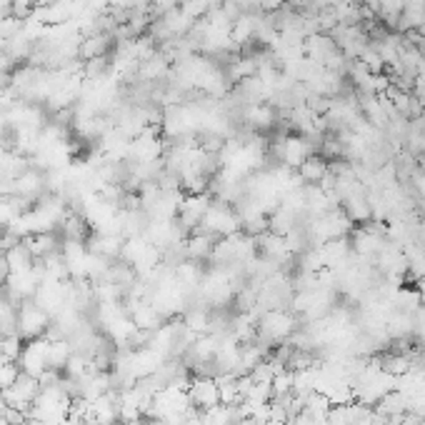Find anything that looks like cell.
<instances>
[{"label": "cell", "mask_w": 425, "mask_h": 425, "mask_svg": "<svg viewBox=\"0 0 425 425\" xmlns=\"http://www.w3.org/2000/svg\"><path fill=\"white\" fill-rule=\"evenodd\" d=\"M196 230L208 235H220V238H228V235L240 233V215L230 208V203L223 200H212L208 205L205 215H203L200 225Z\"/></svg>", "instance_id": "cell-1"}, {"label": "cell", "mask_w": 425, "mask_h": 425, "mask_svg": "<svg viewBox=\"0 0 425 425\" xmlns=\"http://www.w3.org/2000/svg\"><path fill=\"white\" fill-rule=\"evenodd\" d=\"M293 330H295V320H293L290 313L280 308L266 310L263 318L258 320V333H261L263 346H276V343L285 340L288 335H293Z\"/></svg>", "instance_id": "cell-2"}, {"label": "cell", "mask_w": 425, "mask_h": 425, "mask_svg": "<svg viewBox=\"0 0 425 425\" xmlns=\"http://www.w3.org/2000/svg\"><path fill=\"white\" fill-rule=\"evenodd\" d=\"M50 328V315L35 303V300H23L18 305V335L21 338H40Z\"/></svg>", "instance_id": "cell-3"}, {"label": "cell", "mask_w": 425, "mask_h": 425, "mask_svg": "<svg viewBox=\"0 0 425 425\" xmlns=\"http://www.w3.org/2000/svg\"><path fill=\"white\" fill-rule=\"evenodd\" d=\"M48 346H50V340L42 338V335L40 338L28 340L26 346H23L21 358H18L21 370L33 378H40L42 373L48 370Z\"/></svg>", "instance_id": "cell-4"}, {"label": "cell", "mask_w": 425, "mask_h": 425, "mask_svg": "<svg viewBox=\"0 0 425 425\" xmlns=\"http://www.w3.org/2000/svg\"><path fill=\"white\" fill-rule=\"evenodd\" d=\"M188 398H191L193 408L198 410H208L212 405L220 403V388H218V380L210 375H198L191 380L188 385Z\"/></svg>", "instance_id": "cell-5"}, {"label": "cell", "mask_w": 425, "mask_h": 425, "mask_svg": "<svg viewBox=\"0 0 425 425\" xmlns=\"http://www.w3.org/2000/svg\"><path fill=\"white\" fill-rule=\"evenodd\" d=\"M212 203V198L208 193H196V196H186L183 198L181 212H178V223L186 230H196L200 225L203 215H205L208 205Z\"/></svg>", "instance_id": "cell-6"}, {"label": "cell", "mask_w": 425, "mask_h": 425, "mask_svg": "<svg viewBox=\"0 0 425 425\" xmlns=\"http://www.w3.org/2000/svg\"><path fill=\"white\" fill-rule=\"evenodd\" d=\"M45 191V176L40 170L28 168L26 173H21L18 178H13V196H23L30 198V200H38Z\"/></svg>", "instance_id": "cell-7"}, {"label": "cell", "mask_w": 425, "mask_h": 425, "mask_svg": "<svg viewBox=\"0 0 425 425\" xmlns=\"http://www.w3.org/2000/svg\"><path fill=\"white\" fill-rule=\"evenodd\" d=\"M115 45V38L108 35V33H96V35H85L80 38L78 55L83 60L101 58V55H110V48Z\"/></svg>", "instance_id": "cell-8"}, {"label": "cell", "mask_w": 425, "mask_h": 425, "mask_svg": "<svg viewBox=\"0 0 425 425\" xmlns=\"http://www.w3.org/2000/svg\"><path fill=\"white\" fill-rule=\"evenodd\" d=\"M123 243L125 238L123 235H103V233H91L88 238V250L96 255H103L108 261H118L120 258V250H123Z\"/></svg>", "instance_id": "cell-9"}, {"label": "cell", "mask_w": 425, "mask_h": 425, "mask_svg": "<svg viewBox=\"0 0 425 425\" xmlns=\"http://www.w3.org/2000/svg\"><path fill=\"white\" fill-rule=\"evenodd\" d=\"M220 338L218 335H198L193 340V346L188 348V356L196 366H210L215 361V353H218Z\"/></svg>", "instance_id": "cell-10"}, {"label": "cell", "mask_w": 425, "mask_h": 425, "mask_svg": "<svg viewBox=\"0 0 425 425\" xmlns=\"http://www.w3.org/2000/svg\"><path fill=\"white\" fill-rule=\"evenodd\" d=\"M28 250L33 253L35 261H42V258H48L53 253H60V240L55 233H35V235H28V238L21 240Z\"/></svg>", "instance_id": "cell-11"}, {"label": "cell", "mask_w": 425, "mask_h": 425, "mask_svg": "<svg viewBox=\"0 0 425 425\" xmlns=\"http://www.w3.org/2000/svg\"><path fill=\"white\" fill-rule=\"evenodd\" d=\"M60 230H63L65 240H83L85 243V240L91 238V225H88L83 212H78V210L65 212V218L60 220Z\"/></svg>", "instance_id": "cell-12"}, {"label": "cell", "mask_w": 425, "mask_h": 425, "mask_svg": "<svg viewBox=\"0 0 425 425\" xmlns=\"http://www.w3.org/2000/svg\"><path fill=\"white\" fill-rule=\"evenodd\" d=\"M128 313H130L133 323L138 325V330H150V333H153L155 328H160V325H163V315L155 310V305L150 303V300L135 303L133 308L128 310Z\"/></svg>", "instance_id": "cell-13"}, {"label": "cell", "mask_w": 425, "mask_h": 425, "mask_svg": "<svg viewBox=\"0 0 425 425\" xmlns=\"http://www.w3.org/2000/svg\"><path fill=\"white\" fill-rule=\"evenodd\" d=\"M103 330H106L108 338H110L118 348H128V346H130V338H133L135 330H138V325H135L133 318L125 313V315H120V318L113 320L110 325H106Z\"/></svg>", "instance_id": "cell-14"}, {"label": "cell", "mask_w": 425, "mask_h": 425, "mask_svg": "<svg viewBox=\"0 0 425 425\" xmlns=\"http://www.w3.org/2000/svg\"><path fill=\"white\" fill-rule=\"evenodd\" d=\"M212 245H215L212 235L196 230V233H193L191 238L186 240V258H188V261H198V263H200L203 258H210Z\"/></svg>", "instance_id": "cell-15"}, {"label": "cell", "mask_w": 425, "mask_h": 425, "mask_svg": "<svg viewBox=\"0 0 425 425\" xmlns=\"http://www.w3.org/2000/svg\"><path fill=\"white\" fill-rule=\"evenodd\" d=\"M203 278H205V276H203V268H200V263H198V261H188V258H186V261H181L176 266V280L181 283L188 293H191L193 288L200 285Z\"/></svg>", "instance_id": "cell-16"}, {"label": "cell", "mask_w": 425, "mask_h": 425, "mask_svg": "<svg viewBox=\"0 0 425 425\" xmlns=\"http://www.w3.org/2000/svg\"><path fill=\"white\" fill-rule=\"evenodd\" d=\"M70 356H73V346H70L68 338H55L50 340L48 346V368H55V370H65Z\"/></svg>", "instance_id": "cell-17"}, {"label": "cell", "mask_w": 425, "mask_h": 425, "mask_svg": "<svg viewBox=\"0 0 425 425\" xmlns=\"http://www.w3.org/2000/svg\"><path fill=\"white\" fill-rule=\"evenodd\" d=\"M280 158L285 160L288 168H300V165L305 163V158H310L308 145H305L300 138H288L280 148Z\"/></svg>", "instance_id": "cell-18"}, {"label": "cell", "mask_w": 425, "mask_h": 425, "mask_svg": "<svg viewBox=\"0 0 425 425\" xmlns=\"http://www.w3.org/2000/svg\"><path fill=\"white\" fill-rule=\"evenodd\" d=\"M6 261L11 273H26V271H33V266H35V258H33V253L23 243H18L16 248L8 250Z\"/></svg>", "instance_id": "cell-19"}, {"label": "cell", "mask_w": 425, "mask_h": 425, "mask_svg": "<svg viewBox=\"0 0 425 425\" xmlns=\"http://www.w3.org/2000/svg\"><path fill=\"white\" fill-rule=\"evenodd\" d=\"M328 176V165L320 158H305V163L300 165V181L303 183H320Z\"/></svg>", "instance_id": "cell-20"}, {"label": "cell", "mask_w": 425, "mask_h": 425, "mask_svg": "<svg viewBox=\"0 0 425 425\" xmlns=\"http://www.w3.org/2000/svg\"><path fill=\"white\" fill-rule=\"evenodd\" d=\"M183 323H186V328L193 330L196 335L210 333V313H208V310H200V308L188 310Z\"/></svg>", "instance_id": "cell-21"}, {"label": "cell", "mask_w": 425, "mask_h": 425, "mask_svg": "<svg viewBox=\"0 0 425 425\" xmlns=\"http://www.w3.org/2000/svg\"><path fill=\"white\" fill-rule=\"evenodd\" d=\"M271 390H273V398H283V395H290L293 393V370H280L273 375L271 380Z\"/></svg>", "instance_id": "cell-22"}, {"label": "cell", "mask_w": 425, "mask_h": 425, "mask_svg": "<svg viewBox=\"0 0 425 425\" xmlns=\"http://www.w3.org/2000/svg\"><path fill=\"white\" fill-rule=\"evenodd\" d=\"M23 370H21V366H18V361H6V358H0V390L11 388Z\"/></svg>", "instance_id": "cell-23"}, {"label": "cell", "mask_w": 425, "mask_h": 425, "mask_svg": "<svg viewBox=\"0 0 425 425\" xmlns=\"http://www.w3.org/2000/svg\"><path fill=\"white\" fill-rule=\"evenodd\" d=\"M23 353V343H21V335L13 333L6 335V338L0 340V358H6V361H18Z\"/></svg>", "instance_id": "cell-24"}, {"label": "cell", "mask_w": 425, "mask_h": 425, "mask_svg": "<svg viewBox=\"0 0 425 425\" xmlns=\"http://www.w3.org/2000/svg\"><path fill=\"white\" fill-rule=\"evenodd\" d=\"M18 215H21V212L16 210L11 198H0V228H11Z\"/></svg>", "instance_id": "cell-25"}, {"label": "cell", "mask_w": 425, "mask_h": 425, "mask_svg": "<svg viewBox=\"0 0 425 425\" xmlns=\"http://www.w3.org/2000/svg\"><path fill=\"white\" fill-rule=\"evenodd\" d=\"M258 3H261L263 8H278L283 3V0H258Z\"/></svg>", "instance_id": "cell-26"}, {"label": "cell", "mask_w": 425, "mask_h": 425, "mask_svg": "<svg viewBox=\"0 0 425 425\" xmlns=\"http://www.w3.org/2000/svg\"><path fill=\"white\" fill-rule=\"evenodd\" d=\"M6 410H8V403L3 400V395H0V418H6Z\"/></svg>", "instance_id": "cell-27"}, {"label": "cell", "mask_w": 425, "mask_h": 425, "mask_svg": "<svg viewBox=\"0 0 425 425\" xmlns=\"http://www.w3.org/2000/svg\"><path fill=\"white\" fill-rule=\"evenodd\" d=\"M263 425H288L285 420H276V418H271V420H266Z\"/></svg>", "instance_id": "cell-28"}]
</instances>
